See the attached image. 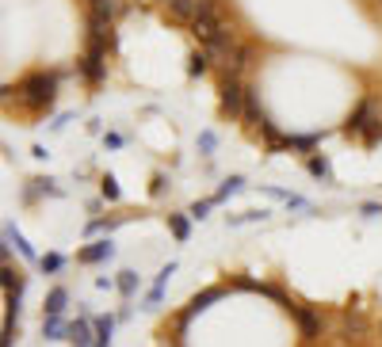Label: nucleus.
I'll use <instances>...</instances> for the list:
<instances>
[{"instance_id":"nucleus-4","label":"nucleus","mask_w":382,"mask_h":347,"mask_svg":"<svg viewBox=\"0 0 382 347\" xmlns=\"http://www.w3.org/2000/svg\"><path fill=\"white\" fill-rule=\"evenodd\" d=\"M287 313L299 321V328H302V339H321V332H325V317L317 313V309H310V306H299V302H291L287 306Z\"/></svg>"},{"instance_id":"nucleus-1","label":"nucleus","mask_w":382,"mask_h":347,"mask_svg":"<svg viewBox=\"0 0 382 347\" xmlns=\"http://www.w3.org/2000/svg\"><path fill=\"white\" fill-rule=\"evenodd\" d=\"M54 92H58V81H54L50 73H31L19 84V103H23L27 111H50Z\"/></svg>"},{"instance_id":"nucleus-8","label":"nucleus","mask_w":382,"mask_h":347,"mask_svg":"<svg viewBox=\"0 0 382 347\" xmlns=\"http://www.w3.org/2000/svg\"><path fill=\"white\" fill-rule=\"evenodd\" d=\"M165 8H168V16L176 19V23H195L199 19V4L195 0H165Z\"/></svg>"},{"instance_id":"nucleus-12","label":"nucleus","mask_w":382,"mask_h":347,"mask_svg":"<svg viewBox=\"0 0 382 347\" xmlns=\"http://www.w3.org/2000/svg\"><path fill=\"white\" fill-rule=\"evenodd\" d=\"M66 302H69V294L61 286H54L50 294H46V306H42V309H46V317H61V313H66Z\"/></svg>"},{"instance_id":"nucleus-21","label":"nucleus","mask_w":382,"mask_h":347,"mask_svg":"<svg viewBox=\"0 0 382 347\" xmlns=\"http://www.w3.org/2000/svg\"><path fill=\"white\" fill-rule=\"evenodd\" d=\"M321 141V134H299V138H287V149H314Z\"/></svg>"},{"instance_id":"nucleus-18","label":"nucleus","mask_w":382,"mask_h":347,"mask_svg":"<svg viewBox=\"0 0 382 347\" xmlns=\"http://www.w3.org/2000/svg\"><path fill=\"white\" fill-rule=\"evenodd\" d=\"M245 187V180L241 176H230V180L222 183V187H218V195H214V202H222V198H230V195H237V191Z\"/></svg>"},{"instance_id":"nucleus-22","label":"nucleus","mask_w":382,"mask_h":347,"mask_svg":"<svg viewBox=\"0 0 382 347\" xmlns=\"http://www.w3.org/2000/svg\"><path fill=\"white\" fill-rule=\"evenodd\" d=\"M207 69H210V61H207V54H203V50H199V54H191V65H188L191 76H203Z\"/></svg>"},{"instance_id":"nucleus-30","label":"nucleus","mask_w":382,"mask_h":347,"mask_svg":"<svg viewBox=\"0 0 382 347\" xmlns=\"http://www.w3.org/2000/svg\"><path fill=\"white\" fill-rule=\"evenodd\" d=\"M379 4H382V0H379Z\"/></svg>"},{"instance_id":"nucleus-10","label":"nucleus","mask_w":382,"mask_h":347,"mask_svg":"<svg viewBox=\"0 0 382 347\" xmlns=\"http://www.w3.org/2000/svg\"><path fill=\"white\" fill-rule=\"evenodd\" d=\"M249 65H252V46H249V42H241V46H237V50L230 54V61H225V69H222V73H230V76H241Z\"/></svg>"},{"instance_id":"nucleus-14","label":"nucleus","mask_w":382,"mask_h":347,"mask_svg":"<svg viewBox=\"0 0 382 347\" xmlns=\"http://www.w3.org/2000/svg\"><path fill=\"white\" fill-rule=\"evenodd\" d=\"M176 271V264H168V267H161V275H157V282H153V290H150V297H145V302H150V306H157L161 302V294H165V282H168V275Z\"/></svg>"},{"instance_id":"nucleus-25","label":"nucleus","mask_w":382,"mask_h":347,"mask_svg":"<svg viewBox=\"0 0 382 347\" xmlns=\"http://www.w3.org/2000/svg\"><path fill=\"white\" fill-rule=\"evenodd\" d=\"M119 290H123V294H134V290H138V275L123 271V275H119Z\"/></svg>"},{"instance_id":"nucleus-16","label":"nucleus","mask_w":382,"mask_h":347,"mask_svg":"<svg viewBox=\"0 0 382 347\" xmlns=\"http://www.w3.org/2000/svg\"><path fill=\"white\" fill-rule=\"evenodd\" d=\"M168 229H172L176 240H188L191 237V222L183 214H168Z\"/></svg>"},{"instance_id":"nucleus-6","label":"nucleus","mask_w":382,"mask_h":347,"mask_svg":"<svg viewBox=\"0 0 382 347\" xmlns=\"http://www.w3.org/2000/svg\"><path fill=\"white\" fill-rule=\"evenodd\" d=\"M341 336L348 339V344H363V339H367V317H363V309H344Z\"/></svg>"},{"instance_id":"nucleus-24","label":"nucleus","mask_w":382,"mask_h":347,"mask_svg":"<svg viewBox=\"0 0 382 347\" xmlns=\"http://www.w3.org/2000/svg\"><path fill=\"white\" fill-rule=\"evenodd\" d=\"M100 191H103V198H108V202H115V198H119V180H115V176H103Z\"/></svg>"},{"instance_id":"nucleus-3","label":"nucleus","mask_w":382,"mask_h":347,"mask_svg":"<svg viewBox=\"0 0 382 347\" xmlns=\"http://www.w3.org/2000/svg\"><path fill=\"white\" fill-rule=\"evenodd\" d=\"M344 134H356V138L374 141L382 134V107L374 103V99H363V103L356 107V115L344 123Z\"/></svg>"},{"instance_id":"nucleus-28","label":"nucleus","mask_w":382,"mask_h":347,"mask_svg":"<svg viewBox=\"0 0 382 347\" xmlns=\"http://www.w3.org/2000/svg\"><path fill=\"white\" fill-rule=\"evenodd\" d=\"M363 214L374 218V214H382V207H374V202H363Z\"/></svg>"},{"instance_id":"nucleus-19","label":"nucleus","mask_w":382,"mask_h":347,"mask_svg":"<svg viewBox=\"0 0 382 347\" xmlns=\"http://www.w3.org/2000/svg\"><path fill=\"white\" fill-rule=\"evenodd\" d=\"M8 240H12V244H16V248H19V256L34 260V248H31V244H27V240H23V233H19L16 225H8Z\"/></svg>"},{"instance_id":"nucleus-20","label":"nucleus","mask_w":382,"mask_h":347,"mask_svg":"<svg viewBox=\"0 0 382 347\" xmlns=\"http://www.w3.org/2000/svg\"><path fill=\"white\" fill-rule=\"evenodd\" d=\"M306 165H310V172H314L317 176V180H329V160H325V157H317V153H310V160H306Z\"/></svg>"},{"instance_id":"nucleus-9","label":"nucleus","mask_w":382,"mask_h":347,"mask_svg":"<svg viewBox=\"0 0 382 347\" xmlns=\"http://www.w3.org/2000/svg\"><path fill=\"white\" fill-rule=\"evenodd\" d=\"M245 126L257 130V134L268 126V115H264V107H260V99H257V88H249V99H245Z\"/></svg>"},{"instance_id":"nucleus-27","label":"nucleus","mask_w":382,"mask_h":347,"mask_svg":"<svg viewBox=\"0 0 382 347\" xmlns=\"http://www.w3.org/2000/svg\"><path fill=\"white\" fill-rule=\"evenodd\" d=\"M199 149H203V153H210V149H214V134H199Z\"/></svg>"},{"instance_id":"nucleus-5","label":"nucleus","mask_w":382,"mask_h":347,"mask_svg":"<svg viewBox=\"0 0 382 347\" xmlns=\"http://www.w3.org/2000/svg\"><path fill=\"white\" fill-rule=\"evenodd\" d=\"M108 50L103 46H88L84 50V58H81V73H84V81H92V84H100L103 81V73H108Z\"/></svg>"},{"instance_id":"nucleus-23","label":"nucleus","mask_w":382,"mask_h":347,"mask_svg":"<svg viewBox=\"0 0 382 347\" xmlns=\"http://www.w3.org/2000/svg\"><path fill=\"white\" fill-rule=\"evenodd\" d=\"M39 264H42V271H50V275H54V271H61V267H66V256H58V252H46Z\"/></svg>"},{"instance_id":"nucleus-7","label":"nucleus","mask_w":382,"mask_h":347,"mask_svg":"<svg viewBox=\"0 0 382 347\" xmlns=\"http://www.w3.org/2000/svg\"><path fill=\"white\" fill-rule=\"evenodd\" d=\"M88 46H111V19L108 16H96L88 12Z\"/></svg>"},{"instance_id":"nucleus-15","label":"nucleus","mask_w":382,"mask_h":347,"mask_svg":"<svg viewBox=\"0 0 382 347\" xmlns=\"http://www.w3.org/2000/svg\"><path fill=\"white\" fill-rule=\"evenodd\" d=\"M42 332H46V339H61L69 336V324H61V317H42Z\"/></svg>"},{"instance_id":"nucleus-13","label":"nucleus","mask_w":382,"mask_h":347,"mask_svg":"<svg viewBox=\"0 0 382 347\" xmlns=\"http://www.w3.org/2000/svg\"><path fill=\"white\" fill-rule=\"evenodd\" d=\"M69 339H73L77 347H92V328H88V321H73V324H69Z\"/></svg>"},{"instance_id":"nucleus-26","label":"nucleus","mask_w":382,"mask_h":347,"mask_svg":"<svg viewBox=\"0 0 382 347\" xmlns=\"http://www.w3.org/2000/svg\"><path fill=\"white\" fill-rule=\"evenodd\" d=\"M210 207H214V198H203V202H195V207H191L188 214H191V218H199V222H203V218L210 214Z\"/></svg>"},{"instance_id":"nucleus-11","label":"nucleus","mask_w":382,"mask_h":347,"mask_svg":"<svg viewBox=\"0 0 382 347\" xmlns=\"http://www.w3.org/2000/svg\"><path fill=\"white\" fill-rule=\"evenodd\" d=\"M111 252H115V244H111V240H96V244H88L81 252V264H100V260H111Z\"/></svg>"},{"instance_id":"nucleus-29","label":"nucleus","mask_w":382,"mask_h":347,"mask_svg":"<svg viewBox=\"0 0 382 347\" xmlns=\"http://www.w3.org/2000/svg\"><path fill=\"white\" fill-rule=\"evenodd\" d=\"M379 332H382V324H379Z\"/></svg>"},{"instance_id":"nucleus-17","label":"nucleus","mask_w":382,"mask_h":347,"mask_svg":"<svg viewBox=\"0 0 382 347\" xmlns=\"http://www.w3.org/2000/svg\"><path fill=\"white\" fill-rule=\"evenodd\" d=\"M111 332H115V317H100V321H96V344L111 347Z\"/></svg>"},{"instance_id":"nucleus-2","label":"nucleus","mask_w":382,"mask_h":347,"mask_svg":"<svg viewBox=\"0 0 382 347\" xmlns=\"http://www.w3.org/2000/svg\"><path fill=\"white\" fill-rule=\"evenodd\" d=\"M245 99H249V84H245L241 76L222 73V81H218V103H222V115L225 118H245Z\"/></svg>"}]
</instances>
